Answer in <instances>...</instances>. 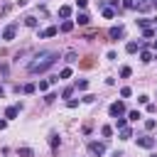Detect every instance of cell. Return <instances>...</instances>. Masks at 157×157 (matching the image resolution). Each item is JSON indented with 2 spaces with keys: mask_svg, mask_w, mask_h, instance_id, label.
Listing matches in <instances>:
<instances>
[{
  "mask_svg": "<svg viewBox=\"0 0 157 157\" xmlns=\"http://www.w3.org/2000/svg\"><path fill=\"white\" fill-rule=\"evenodd\" d=\"M76 59H78V54H76V52H74V49H69V52H66V54H64V61H69V64H74V61H76Z\"/></svg>",
  "mask_w": 157,
  "mask_h": 157,
  "instance_id": "4fadbf2b",
  "label": "cell"
},
{
  "mask_svg": "<svg viewBox=\"0 0 157 157\" xmlns=\"http://www.w3.org/2000/svg\"><path fill=\"white\" fill-rule=\"evenodd\" d=\"M66 108H78V101H76V98H69V101H66Z\"/></svg>",
  "mask_w": 157,
  "mask_h": 157,
  "instance_id": "1f68e13d",
  "label": "cell"
},
{
  "mask_svg": "<svg viewBox=\"0 0 157 157\" xmlns=\"http://www.w3.org/2000/svg\"><path fill=\"white\" fill-rule=\"evenodd\" d=\"M152 49H155V52H157V39H152Z\"/></svg>",
  "mask_w": 157,
  "mask_h": 157,
  "instance_id": "ab89813d",
  "label": "cell"
},
{
  "mask_svg": "<svg viewBox=\"0 0 157 157\" xmlns=\"http://www.w3.org/2000/svg\"><path fill=\"white\" fill-rule=\"evenodd\" d=\"M20 110H22V103H17V105H7V108H5V118L12 120V118L20 115Z\"/></svg>",
  "mask_w": 157,
  "mask_h": 157,
  "instance_id": "8992f818",
  "label": "cell"
},
{
  "mask_svg": "<svg viewBox=\"0 0 157 157\" xmlns=\"http://www.w3.org/2000/svg\"><path fill=\"white\" fill-rule=\"evenodd\" d=\"M101 135H103V137H110V135H113V128H110V125H103V128H101Z\"/></svg>",
  "mask_w": 157,
  "mask_h": 157,
  "instance_id": "4316f807",
  "label": "cell"
},
{
  "mask_svg": "<svg viewBox=\"0 0 157 157\" xmlns=\"http://www.w3.org/2000/svg\"><path fill=\"white\" fill-rule=\"evenodd\" d=\"M54 98H56V93H47V96H44V103H52Z\"/></svg>",
  "mask_w": 157,
  "mask_h": 157,
  "instance_id": "836d02e7",
  "label": "cell"
},
{
  "mask_svg": "<svg viewBox=\"0 0 157 157\" xmlns=\"http://www.w3.org/2000/svg\"><path fill=\"white\" fill-rule=\"evenodd\" d=\"M69 76H71V69H69V66H66V69H61V71H59V78H69Z\"/></svg>",
  "mask_w": 157,
  "mask_h": 157,
  "instance_id": "f1b7e54d",
  "label": "cell"
},
{
  "mask_svg": "<svg viewBox=\"0 0 157 157\" xmlns=\"http://www.w3.org/2000/svg\"><path fill=\"white\" fill-rule=\"evenodd\" d=\"M2 93H5V88H2V86H0V96H2Z\"/></svg>",
  "mask_w": 157,
  "mask_h": 157,
  "instance_id": "60d3db41",
  "label": "cell"
},
{
  "mask_svg": "<svg viewBox=\"0 0 157 157\" xmlns=\"http://www.w3.org/2000/svg\"><path fill=\"white\" fill-rule=\"evenodd\" d=\"M15 37H17V25L12 22V25H7V27L2 29V39H5V42H12Z\"/></svg>",
  "mask_w": 157,
  "mask_h": 157,
  "instance_id": "5b68a950",
  "label": "cell"
},
{
  "mask_svg": "<svg viewBox=\"0 0 157 157\" xmlns=\"http://www.w3.org/2000/svg\"><path fill=\"white\" fill-rule=\"evenodd\" d=\"M152 59H155V54H152L150 49H140V61H142V64H150Z\"/></svg>",
  "mask_w": 157,
  "mask_h": 157,
  "instance_id": "8fae6325",
  "label": "cell"
},
{
  "mask_svg": "<svg viewBox=\"0 0 157 157\" xmlns=\"http://www.w3.org/2000/svg\"><path fill=\"white\" fill-rule=\"evenodd\" d=\"M56 61H59V52L44 49V52H39V54H34V59L27 64V71H29V74H44V71L52 69Z\"/></svg>",
  "mask_w": 157,
  "mask_h": 157,
  "instance_id": "6da1fadb",
  "label": "cell"
},
{
  "mask_svg": "<svg viewBox=\"0 0 157 157\" xmlns=\"http://www.w3.org/2000/svg\"><path fill=\"white\" fill-rule=\"evenodd\" d=\"M150 22H155V17H152V20L142 17V20H137V27H142V29H145V27H150Z\"/></svg>",
  "mask_w": 157,
  "mask_h": 157,
  "instance_id": "603a6c76",
  "label": "cell"
},
{
  "mask_svg": "<svg viewBox=\"0 0 157 157\" xmlns=\"http://www.w3.org/2000/svg\"><path fill=\"white\" fill-rule=\"evenodd\" d=\"M130 137H132V130L130 128H123L120 130V140H130Z\"/></svg>",
  "mask_w": 157,
  "mask_h": 157,
  "instance_id": "d6986e66",
  "label": "cell"
},
{
  "mask_svg": "<svg viewBox=\"0 0 157 157\" xmlns=\"http://www.w3.org/2000/svg\"><path fill=\"white\" fill-rule=\"evenodd\" d=\"M74 25H76V22H71V20H64L59 29H61V32H71V29H74Z\"/></svg>",
  "mask_w": 157,
  "mask_h": 157,
  "instance_id": "5bb4252c",
  "label": "cell"
},
{
  "mask_svg": "<svg viewBox=\"0 0 157 157\" xmlns=\"http://www.w3.org/2000/svg\"><path fill=\"white\" fill-rule=\"evenodd\" d=\"M86 152H88V157H101L103 152H105V142H88L86 145Z\"/></svg>",
  "mask_w": 157,
  "mask_h": 157,
  "instance_id": "7a4b0ae2",
  "label": "cell"
},
{
  "mask_svg": "<svg viewBox=\"0 0 157 157\" xmlns=\"http://www.w3.org/2000/svg\"><path fill=\"white\" fill-rule=\"evenodd\" d=\"M108 37H110V42H118V39H123V37H125V27H123V25H118V27H110V29H108Z\"/></svg>",
  "mask_w": 157,
  "mask_h": 157,
  "instance_id": "277c9868",
  "label": "cell"
},
{
  "mask_svg": "<svg viewBox=\"0 0 157 157\" xmlns=\"http://www.w3.org/2000/svg\"><path fill=\"white\" fill-rule=\"evenodd\" d=\"M120 96H123V98H130V96H132V88H130V86H123V88H120Z\"/></svg>",
  "mask_w": 157,
  "mask_h": 157,
  "instance_id": "484cf974",
  "label": "cell"
},
{
  "mask_svg": "<svg viewBox=\"0 0 157 157\" xmlns=\"http://www.w3.org/2000/svg\"><path fill=\"white\" fill-rule=\"evenodd\" d=\"M155 34H157V29H152V27H145V29H142V37H145V39H152Z\"/></svg>",
  "mask_w": 157,
  "mask_h": 157,
  "instance_id": "e0dca14e",
  "label": "cell"
},
{
  "mask_svg": "<svg viewBox=\"0 0 157 157\" xmlns=\"http://www.w3.org/2000/svg\"><path fill=\"white\" fill-rule=\"evenodd\" d=\"M7 128V120H0V130H5Z\"/></svg>",
  "mask_w": 157,
  "mask_h": 157,
  "instance_id": "f35d334b",
  "label": "cell"
},
{
  "mask_svg": "<svg viewBox=\"0 0 157 157\" xmlns=\"http://www.w3.org/2000/svg\"><path fill=\"white\" fill-rule=\"evenodd\" d=\"M56 32H59V27H54V25H52V27H47V29H42V32H39V39H47V37H56Z\"/></svg>",
  "mask_w": 157,
  "mask_h": 157,
  "instance_id": "ba28073f",
  "label": "cell"
},
{
  "mask_svg": "<svg viewBox=\"0 0 157 157\" xmlns=\"http://www.w3.org/2000/svg\"><path fill=\"white\" fill-rule=\"evenodd\" d=\"M76 5H78V7H81V10H83V7H86V5H88V0H76Z\"/></svg>",
  "mask_w": 157,
  "mask_h": 157,
  "instance_id": "74e56055",
  "label": "cell"
},
{
  "mask_svg": "<svg viewBox=\"0 0 157 157\" xmlns=\"http://www.w3.org/2000/svg\"><path fill=\"white\" fill-rule=\"evenodd\" d=\"M76 88H78V91H86V88H88V81H86V78L76 81Z\"/></svg>",
  "mask_w": 157,
  "mask_h": 157,
  "instance_id": "83f0119b",
  "label": "cell"
},
{
  "mask_svg": "<svg viewBox=\"0 0 157 157\" xmlns=\"http://www.w3.org/2000/svg\"><path fill=\"white\" fill-rule=\"evenodd\" d=\"M93 101H96V96H91V93H88V96H83V103H93Z\"/></svg>",
  "mask_w": 157,
  "mask_h": 157,
  "instance_id": "d590c367",
  "label": "cell"
},
{
  "mask_svg": "<svg viewBox=\"0 0 157 157\" xmlns=\"http://www.w3.org/2000/svg\"><path fill=\"white\" fill-rule=\"evenodd\" d=\"M137 101H140L142 105H147V103H150V96H137Z\"/></svg>",
  "mask_w": 157,
  "mask_h": 157,
  "instance_id": "e575fe53",
  "label": "cell"
},
{
  "mask_svg": "<svg viewBox=\"0 0 157 157\" xmlns=\"http://www.w3.org/2000/svg\"><path fill=\"white\" fill-rule=\"evenodd\" d=\"M155 125H157V123H155V120H152V118H150V120H147V123H145V128H147V130H152V128H155Z\"/></svg>",
  "mask_w": 157,
  "mask_h": 157,
  "instance_id": "8d00e7d4",
  "label": "cell"
},
{
  "mask_svg": "<svg viewBox=\"0 0 157 157\" xmlns=\"http://www.w3.org/2000/svg\"><path fill=\"white\" fill-rule=\"evenodd\" d=\"M71 93H74V88L69 86V88H64V91H61V98H71Z\"/></svg>",
  "mask_w": 157,
  "mask_h": 157,
  "instance_id": "4dcf8cb0",
  "label": "cell"
},
{
  "mask_svg": "<svg viewBox=\"0 0 157 157\" xmlns=\"http://www.w3.org/2000/svg\"><path fill=\"white\" fill-rule=\"evenodd\" d=\"M25 25H27V27H37V17L27 15V17H25Z\"/></svg>",
  "mask_w": 157,
  "mask_h": 157,
  "instance_id": "7402d4cb",
  "label": "cell"
},
{
  "mask_svg": "<svg viewBox=\"0 0 157 157\" xmlns=\"http://www.w3.org/2000/svg\"><path fill=\"white\" fill-rule=\"evenodd\" d=\"M37 88H39V91H47V88H49V78H47V81H39Z\"/></svg>",
  "mask_w": 157,
  "mask_h": 157,
  "instance_id": "d6a6232c",
  "label": "cell"
},
{
  "mask_svg": "<svg viewBox=\"0 0 157 157\" xmlns=\"http://www.w3.org/2000/svg\"><path fill=\"white\" fill-rule=\"evenodd\" d=\"M88 22H91V17H88L86 12H78V15H76V25H88Z\"/></svg>",
  "mask_w": 157,
  "mask_h": 157,
  "instance_id": "7c38bea8",
  "label": "cell"
},
{
  "mask_svg": "<svg viewBox=\"0 0 157 157\" xmlns=\"http://www.w3.org/2000/svg\"><path fill=\"white\" fill-rule=\"evenodd\" d=\"M108 113H110V118H118V115H123V113H125V103H123V101H115V103H110V105H108Z\"/></svg>",
  "mask_w": 157,
  "mask_h": 157,
  "instance_id": "3957f363",
  "label": "cell"
},
{
  "mask_svg": "<svg viewBox=\"0 0 157 157\" xmlns=\"http://www.w3.org/2000/svg\"><path fill=\"white\" fill-rule=\"evenodd\" d=\"M118 74H120L123 78H128V76L132 74V69H130V66H120V71H118Z\"/></svg>",
  "mask_w": 157,
  "mask_h": 157,
  "instance_id": "cb8c5ba5",
  "label": "cell"
},
{
  "mask_svg": "<svg viewBox=\"0 0 157 157\" xmlns=\"http://www.w3.org/2000/svg\"><path fill=\"white\" fill-rule=\"evenodd\" d=\"M49 145H52V152L56 155V150H59V145H61V140H59L56 132H49Z\"/></svg>",
  "mask_w": 157,
  "mask_h": 157,
  "instance_id": "9c48e42d",
  "label": "cell"
},
{
  "mask_svg": "<svg viewBox=\"0 0 157 157\" xmlns=\"http://www.w3.org/2000/svg\"><path fill=\"white\" fill-rule=\"evenodd\" d=\"M140 49H142V42H128V44H125V52H128V54H135V52H140Z\"/></svg>",
  "mask_w": 157,
  "mask_h": 157,
  "instance_id": "30bf717a",
  "label": "cell"
},
{
  "mask_svg": "<svg viewBox=\"0 0 157 157\" xmlns=\"http://www.w3.org/2000/svg\"><path fill=\"white\" fill-rule=\"evenodd\" d=\"M69 15H71V7H69V5H61V7H59V17H64V20H66Z\"/></svg>",
  "mask_w": 157,
  "mask_h": 157,
  "instance_id": "2e32d148",
  "label": "cell"
},
{
  "mask_svg": "<svg viewBox=\"0 0 157 157\" xmlns=\"http://www.w3.org/2000/svg\"><path fill=\"white\" fill-rule=\"evenodd\" d=\"M137 147L152 150V147H155V137H150V135H142V137H137Z\"/></svg>",
  "mask_w": 157,
  "mask_h": 157,
  "instance_id": "52a82bcc",
  "label": "cell"
},
{
  "mask_svg": "<svg viewBox=\"0 0 157 157\" xmlns=\"http://www.w3.org/2000/svg\"><path fill=\"white\" fill-rule=\"evenodd\" d=\"M137 2H142V0H135V5H137Z\"/></svg>",
  "mask_w": 157,
  "mask_h": 157,
  "instance_id": "b9f144b4",
  "label": "cell"
},
{
  "mask_svg": "<svg viewBox=\"0 0 157 157\" xmlns=\"http://www.w3.org/2000/svg\"><path fill=\"white\" fill-rule=\"evenodd\" d=\"M34 91H37L34 83H25V86H22V93H34Z\"/></svg>",
  "mask_w": 157,
  "mask_h": 157,
  "instance_id": "d4e9b609",
  "label": "cell"
},
{
  "mask_svg": "<svg viewBox=\"0 0 157 157\" xmlns=\"http://www.w3.org/2000/svg\"><path fill=\"white\" fill-rule=\"evenodd\" d=\"M140 118H142V113H140V110H130V113H128V120H132V123H135V120H140Z\"/></svg>",
  "mask_w": 157,
  "mask_h": 157,
  "instance_id": "ac0fdd59",
  "label": "cell"
},
{
  "mask_svg": "<svg viewBox=\"0 0 157 157\" xmlns=\"http://www.w3.org/2000/svg\"><path fill=\"white\" fill-rule=\"evenodd\" d=\"M103 17L113 20V17H115V10H113V7H103Z\"/></svg>",
  "mask_w": 157,
  "mask_h": 157,
  "instance_id": "44dd1931",
  "label": "cell"
},
{
  "mask_svg": "<svg viewBox=\"0 0 157 157\" xmlns=\"http://www.w3.org/2000/svg\"><path fill=\"white\" fill-rule=\"evenodd\" d=\"M20 157H32L34 152H32V147H20V152H17Z\"/></svg>",
  "mask_w": 157,
  "mask_h": 157,
  "instance_id": "ffe728a7",
  "label": "cell"
},
{
  "mask_svg": "<svg viewBox=\"0 0 157 157\" xmlns=\"http://www.w3.org/2000/svg\"><path fill=\"white\" fill-rule=\"evenodd\" d=\"M123 7L125 10H135V0H123Z\"/></svg>",
  "mask_w": 157,
  "mask_h": 157,
  "instance_id": "f546056e",
  "label": "cell"
},
{
  "mask_svg": "<svg viewBox=\"0 0 157 157\" xmlns=\"http://www.w3.org/2000/svg\"><path fill=\"white\" fill-rule=\"evenodd\" d=\"M115 128H118V130H123V128H128V118H123V115H118V118H115Z\"/></svg>",
  "mask_w": 157,
  "mask_h": 157,
  "instance_id": "9a60e30c",
  "label": "cell"
}]
</instances>
